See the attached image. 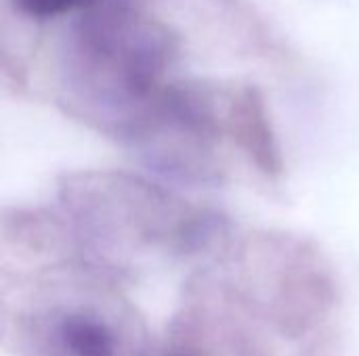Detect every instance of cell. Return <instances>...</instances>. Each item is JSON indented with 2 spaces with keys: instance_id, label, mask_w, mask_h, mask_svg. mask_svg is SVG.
Segmentation results:
<instances>
[{
  "instance_id": "obj_2",
  "label": "cell",
  "mask_w": 359,
  "mask_h": 356,
  "mask_svg": "<svg viewBox=\"0 0 359 356\" xmlns=\"http://www.w3.org/2000/svg\"><path fill=\"white\" fill-rule=\"evenodd\" d=\"M36 356H120L118 336L107 319L84 306L57 308L34 327Z\"/></svg>"
},
{
  "instance_id": "obj_4",
  "label": "cell",
  "mask_w": 359,
  "mask_h": 356,
  "mask_svg": "<svg viewBox=\"0 0 359 356\" xmlns=\"http://www.w3.org/2000/svg\"><path fill=\"white\" fill-rule=\"evenodd\" d=\"M8 2L25 19L50 21L61 17H74L76 13L88 8L97 0H8Z\"/></svg>"
},
{
  "instance_id": "obj_1",
  "label": "cell",
  "mask_w": 359,
  "mask_h": 356,
  "mask_svg": "<svg viewBox=\"0 0 359 356\" xmlns=\"http://www.w3.org/2000/svg\"><path fill=\"white\" fill-rule=\"evenodd\" d=\"M177 55V36L162 21L128 0H97L72 17L59 40V103L90 128L130 143L172 84Z\"/></svg>"
},
{
  "instance_id": "obj_3",
  "label": "cell",
  "mask_w": 359,
  "mask_h": 356,
  "mask_svg": "<svg viewBox=\"0 0 359 356\" xmlns=\"http://www.w3.org/2000/svg\"><path fill=\"white\" fill-rule=\"evenodd\" d=\"M225 134L238 143V147L255 162V166L267 174L278 176L282 172V155L271 128L265 99L255 86H238L225 90L223 105Z\"/></svg>"
}]
</instances>
